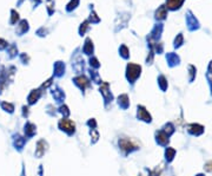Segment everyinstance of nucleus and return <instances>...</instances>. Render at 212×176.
Segmentation results:
<instances>
[{
	"mask_svg": "<svg viewBox=\"0 0 212 176\" xmlns=\"http://www.w3.org/2000/svg\"><path fill=\"white\" fill-rule=\"evenodd\" d=\"M140 72H141L140 65L130 63L127 65V68H126V78H127V80L131 82V83H135V79L140 76Z\"/></svg>",
	"mask_w": 212,
	"mask_h": 176,
	"instance_id": "obj_1",
	"label": "nucleus"
},
{
	"mask_svg": "<svg viewBox=\"0 0 212 176\" xmlns=\"http://www.w3.org/2000/svg\"><path fill=\"white\" fill-rule=\"evenodd\" d=\"M118 143H119L120 149L125 152V154H129V152H132V151H135V150H137V149H139V147H138V146H137V144H135L132 140L126 138V137L120 138Z\"/></svg>",
	"mask_w": 212,
	"mask_h": 176,
	"instance_id": "obj_2",
	"label": "nucleus"
},
{
	"mask_svg": "<svg viewBox=\"0 0 212 176\" xmlns=\"http://www.w3.org/2000/svg\"><path fill=\"white\" fill-rule=\"evenodd\" d=\"M58 125L60 130L67 132L68 135H72V134H74V131H76V124H74L72 121H70V119H67V118H65V117L59 121Z\"/></svg>",
	"mask_w": 212,
	"mask_h": 176,
	"instance_id": "obj_3",
	"label": "nucleus"
},
{
	"mask_svg": "<svg viewBox=\"0 0 212 176\" xmlns=\"http://www.w3.org/2000/svg\"><path fill=\"white\" fill-rule=\"evenodd\" d=\"M99 90H100L101 95L104 96L105 103H110L112 99H113V96H112L111 91H110V85H109V83H103Z\"/></svg>",
	"mask_w": 212,
	"mask_h": 176,
	"instance_id": "obj_4",
	"label": "nucleus"
},
{
	"mask_svg": "<svg viewBox=\"0 0 212 176\" xmlns=\"http://www.w3.org/2000/svg\"><path fill=\"white\" fill-rule=\"evenodd\" d=\"M46 149H47V143L45 142L44 140H40L38 143H37V148H35V157H43L45 155V151H46Z\"/></svg>",
	"mask_w": 212,
	"mask_h": 176,
	"instance_id": "obj_5",
	"label": "nucleus"
},
{
	"mask_svg": "<svg viewBox=\"0 0 212 176\" xmlns=\"http://www.w3.org/2000/svg\"><path fill=\"white\" fill-rule=\"evenodd\" d=\"M73 82L76 83V85H78L79 88L82 89V91L87 88V86H90V80L85 77V76H78L76 78L73 79Z\"/></svg>",
	"mask_w": 212,
	"mask_h": 176,
	"instance_id": "obj_6",
	"label": "nucleus"
},
{
	"mask_svg": "<svg viewBox=\"0 0 212 176\" xmlns=\"http://www.w3.org/2000/svg\"><path fill=\"white\" fill-rule=\"evenodd\" d=\"M137 116L139 119L144 121V122H151V115L147 113V110L144 108V107H138V113H137Z\"/></svg>",
	"mask_w": 212,
	"mask_h": 176,
	"instance_id": "obj_7",
	"label": "nucleus"
},
{
	"mask_svg": "<svg viewBox=\"0 0 212 176\" xmlns=\"http://www.w3.org/2000/svg\"><path fill=\"white\" fill-rule=\"evenodd\" d=\"M37 132V127L34 125L33 123L27 122L25 124V136L29 138V137H33Z\"/></svg>",
	"mask_w": 212,
	"mask_h": 176,
	"instance_id": "obj_8",
	"label": "nucleus"
},
{
	"mask_svg": "<svg viewBox=\"0 0 212 176\" xmlns=\"http://www.w3.org/2000/svg\"><path fill=\"white\" fill-rule=\"evenodd\" d=\"M186 21H188V29L191 30H196L199 27V24H198V20L196 19V17H193L192 13L191 12H188V15L186 17Z\"/></svg>",
	"mask_w": 212,
	"mask_h": 176,
	"instance_id": "obj_9",
	"label": "nucleus"
},
{
	"mask_svg": "<svg viewBox=\"0 0 212 176\" xmlns=\"http://www.w3.org/2000/svg\"><path fill=\"white\" fill-rule=\"evenodd\" d=\"M184 3V0H166V8L169 10H177L179 8L182 4Z\"/></svg>",
	"mask_w": 212,
	"mask_h": 176,
	"instance_id": "obj_10",
	"label": "nucleus"
},
{
	"mask_svg": "<svg viewBox=\"0 0 212 176\" xmlns=\"http://www.w3.org/2000/svg\"><path fill=\"white\" fill-rule=\"evenodd\" d=\"M118 103H119V105H120V108L123 109H127L130 107V99H129V96L127 95H120L119 97H118Z\"/></svg>",
	"mask_w": 212,
	"mask_h": 176,
	"instance_id": "obj_11",
	"label": "nucleus"
},
{
	"mask_svg": "<svg viewBox=\"0 0 212 176\" xmlns=\"http://www.w3.org/2000/svg\"><path fill=\"white\" fill-rule=\"evenodd\" d=\"M40 95H41V91H40V89H37V90H32L31 93H29V104H34V103L37 102L40 97Z\"/></svg>",
	"mask_w": 212,
	"mask_h": 176,
	"instance_id": "obj_12",
	"label": "nucleus"
},
{
	"mask_svg": "<svg viewBox=\"0 0 212 176\" xmlns=\"http://www.w3.org/2000/svg\"><path fill=\"white\" fill-rule=\"evenodd\" d=\"M64 72H65V64L61 62H57L54 64V74L60 77L64 74Z\"/></svg>",
	"mask_w": 212,
	"mask_h": 176,
	"instance_id": "obj_13",
	"label": "nucleus"
},
{
	"mask_svg": "<svg viewBox=\"0 0 212 176\" xmlns=\"http://www.w3.org/2000/svg\"><path fill=\"white\" fill-rule=\"evenodd\" d=\"M25 142H26V138L25 137H21L20 135H17L14 137V147L18 149V150H21L25 146Z\"/></svg>",
	"mask_w": 212,
	"mask_h": 176,
	"instance_id": "obj_14",
	"label": "nucleus"
},
{
	"mask_svg": "<svg viewBox=\"0 0 212 176\" xmlns=\"http://www.w3.org/2000/svg\"><path fill=\"white\" fill-rule=\"evenodd\" d=\"M156 137H157V142L159 144H162V146H165L166 143H167V135L165 134L164 131H158L156 134Z\"/></svg>",
	"mask_w": 212,
	"mask_h": 176,
	"instance_id": "obj_15",
	"label": "nucleus"
},
{
	"mask_svg": "<svg viewBox=\"0 0 212 176\" xmlns=\"http://www.w3.org/2000/svg\"><path fill=\"white\" fill-rule=\"evenodd\" d=\"M166 14H167V12H166V6L165 5H162L158 10L156 11V18L158 20L165 19V18H166Z\"/></svg>",
	"mask_w": 212,
	"mask_h": 176,
	"instance_id": "obj_16",
	"label": "nucleus"
},
{
	"mask_svg": "<svg viewBox=\"0 0 212 176\" xmlns=\"http://www.w3.org/2000/svg\"><path fill=\"white\" fill-rule=\"evenodd\" d=\"M162 30H163V26H162V25H157V26L153 29V31L151 32V34H150L149 39L152 40V39H157V38H159V36L162 33Z\"/></svg>",
	"mask_w": 212,
	"mask_h": 176,
	"instance_id": "obj_17",
	"label": "nucleus"
},
{
	"mask_svg": "<svg viewBox=\"0 0 212 176\" xmlns=\"http://www.w3.org/2000/svg\"><path fill=\"white\" fill-rule=\"evenodd\" d=\"M53 97H54V99L57 101V102H61V101H64V98H65V93H64V91H61L60 89H56V90H53Z\"/></svg>",
	"mask_w": 212,
	"mask_h": 176,
	"instance_id": "obj_18",
	"label": "nucleus"
},
{
	"mask_svg": "<svg viewBox=\"0 0 212 176\" xmlns=\"http://www.w3.org/2000/svg\"><path fill=\"white\" fill-rule=\"evenodd\" d=\"M84 52L86 54H92L93 53V44H92V40L90 38H87L85 40V45H84Z\"/></svg>",
	"mask_w": 212,
	"mask_h": 176,
	"instance_id": "obj_19",
	"label": "nucleus"
},
{
	"mask_svg": "<svg viewBox=\"0 0 212 176\" xmlns=\"http://www.w3.org/2000/svg\"><path fill=\"white\" fill-rule=\"evenodd\" d=\"M27 31H29V23H27V20H21L19 26H18V33L24 34Z\"/></svg>",
	"mask_w": 212,
	"mask_h": 176,
	"instance_id": "obj_20",
	"label": "nucleus"
},
{
	"mask_svg": "<svg viewBox=\"0 0 212 176\" xmlns=\"http://www.w3.org/2000/svg\"><path fill=\"white\" fill-rule=\"evenodd\" d=\"M167 60H169V63L171 66H173V65H176V64H178L179 62V57L177 56V54H173V53H169L167 54Z\"/></svg>",
	"mask_w": 212,
	"mask_h": 176,
	"instance_id": "obj_21",
	"label": "nucleus"
},
{
	"mask_svg": "<svg viewBox=\"0 0 212 176\" xmlns=\"http://www.w3.org/2000/svg\"><path fill=\"white\" fill-rule=\"evenodd\" d=\"M1 108H3V110H5V111H7V113H12L14 111V105H13L12 103H8V102L1 103Z\"/></svg>",
	"mask_w": 212,
	"mask_h": 176,
	"instance_id": "obj_22",
	"label": "nucleus"
},
{
	"mask_svg": "<svg viewBox=\"0 0 212 176\" xmlns=\"http://www.w3.org/2000/svg\"><path fill=\"white\" fill-rule=\"evenodd\" d=\"M119 52H120V54H121V57H123V58L127 59L129 57H130V52H129V49L126 47L125 45H121L120 49H119Z\"/></svg>",
	"mask_w": 212,
	"mask_h": 176,
	"instance_id": "obj_23",
	"label": "nucleus"
},
{
	"mask_svg": "<svg viewBox=\"0 0 212 176\" xmlns=\"http://www.w3.org/2000/svg\"><path fill=\"white\" fill-rule=\"evenodd\" d=\"M78 4H79V0H71L70 3H68V5H67V7H66V10L70 12V11H72V10H74L76 7L78 6Z\"/></svg>",
	"mask_w": 212,
	"mask_h": 176,
	"instance_id": "obj_24",
	"label": "nucleus"
},
{
	"mask_svg": "<svg viewBox=\"0 0 212 176\" xmlns=\"http://www.w3.org/2000/svg\"><path fill=\"white\" fill-rule=\"evenodd\" d=\"M11 13H12V18H11V24L13 25L15 24L18 20H19V13L17 12L15 10H12L11 11Z\"/></svg>",
	"mask_w": 212,
	"mask_h": 176,
	"instance_id": "obj_25",
	"label": "nucleus"
},
{
	"mask_svg": "<svg viewBox=\"0 0 212 176\" xmlns=\"http://www.w3.org/2000/svg\"><path fill=\"white\" fill-rule=\"evenodd\" d=\"M91 77H92V80L93 82H96V83H100L101 82V79L100 77H99V74H98V72L97 71H94V70H91Z\"/></svg>",
	"mask_w": 212,
	"mask_h": 176,
	"instance_id": "obj_26",
	"label": "nucleus"
},
{
	"mask_svg": "<svg viewBox=\"0 0 212 176\" xmlns=\"http://www.w3.org/2000/svg\"><path fill=\"white\" fill-rule=\"evenodd\" d=\"M88 24H90V21H88V20H85V21L82 24V26H80V29H79V33L80 34L85 33V32H86V30L88 29Z\"/></svg>",
	"mask_w": 212,
	"mask_h": 176,
	"instance_id": "obj_27",
	"label": "nucleus"
},
{
	"mask_svg": "<svg viewBox=\"0 0 212 176\" xmlns=\"http://www.w3.org/2000/svg\"><path fill=\"white\" fill-rule=\"evenodd\" d=\"M159 85H160V88L163 89V90H166V88H167V82H166L164 76L159 77Z\"/></svg>",
	"mask_w": 212,
	"mask_h": 176,
	"instance_id": "obj_28",
	"label": "nucleus"
},
{
	"mask_svg": "<svg viewBox=\"0 0 212 176\" xmlns=\"http://www.w3.org/2000/svg\"><path fill=\"white\" fill-rule=\"evenodd\" d=\"M59 113H63L64 115V117L66 118L70 115V111H68V108L66 107V105H61L60 108H59Z\"/></svg>",
	"mask_w": 212,
	"mask_h": 176,
	"instance_id": "obj_29",
	"label": "nucleus"
},
{
	"mask_svg": "<svg viewBox=\"0 0 212 176\" xmlns=\"http://www.w3.org/2000/svg\"><path fill=\"white\" fill-rule=\"evenodd\" d=\"M90 134H91V136L93 137V141H92V142L96 143L97 141H98V138H99V132L97 131L96 129H91V130H90Z\"/></svg>",
	"mask_w": 212,
	"mask_h": 176,
	"instance_id": "obj_30",
	"label": "nucleus"
},
{
	"mask_svg": "<svg viewBox=\"0 0 212 176\" xmlns=\"http://www.w3.org/2000/svg\"><path fill=\"white\" fill-rule=\"evenodd\" d=\"M90 64H91L92 68H94V69H98L99 66H100V64H99V62H98V59L94 58V57H92V58L90 59Z\"/></svg>",
	"mask_w": 212,
	"mask_h": 176,
	"instance_id": "obj_31",
	"label": "nucleus"
},
{
	"mask_svg": "<svg viewBox=\"0 0 212 176\" xmlns=\"http://www.w3.org/2000/svg\"><path fill=\"white\" fill-rule=\"evenodd\" d=\"M183 36L182 34H178L177 36V38H176V40H174V46L176 47H178V46H180V45L183 44Z\"/></svg>",
	"mask_w": 212,
	"mask_h": 176,
	"instance_id": "obj_32",
	"label": "nucleus"
},
{
	"mask_svg": "<svg viewBox=\"0 0 212 176\" xmlns=\"http://www.w3.org/2000/svg\"><path fill=\"white\" fill-rule=\"evenodd\" d=\"M173 155H174V150L173 149H171V148H167V150H166V158L171 161L172 158H173Z\"/></svg>",
	"mask_w": 212,
	"mask_h": 176,
	"instance_id": "obj_33",
	"label": "nucleus"
},
{
	"mask_svg": "<svg viewBox=\"0 0 212 176\" xmlns=\"http://www.w3.org/2000/svg\"><path fill=\"white\" fill-rule=\"evenodd\" d=\"M99 20H100V19L97 17L96 12H92L91 15H90V20H88V21H92V23H98Z\"/></svg>",
	"mask_w": 212,
	"mask_h": 176,
	"instance_id": "obj_34",
	"label": "nucleus"
},
{
	"mask_svg": "<svg viewBox=\"0 0 212 176\" xmlns=\"http://www.w3.org/2000/svg\"><path fill=\"white\" fill-rule=\"evenodd\" d=\"M87 125L91 128V129H96L97 127V122H96V119H88V122H87Z\"/></svg>",
	"mask_w": 212,
	"mask_h": 176,
	"instance_id": "obj_35",
	"label": "nucleus"
},
{
	"mask_svg": "<svg viewBox=\"0 0 212 176\" xmlns=\"http://www.w3.org/2000/svg\"><path fill=\"white\" fill-rule=\"evenodd\" d=\"M7 46H8V43H7L6 40H4V39H1V38H0V50H5Z\"/></svg>",
	"mask_w": 212,
	"mask_h": 176,
	"instance_id": "obj_36",
	"label": "nucleus"
},
{
	"mask_svg": "<svg viewBox=\"0 0 212 176\" xmlns=\"http://www.w3.org/2000/svg\"><path fill=\"white\" fill-rule=\"evenodd\" d=\"M17 52H18V49H17V46L12 45V46L10 47V54H11V57H14Z\"/></svg>",
	"mask_w": 212,
	"mask_h": 176,
	"instance_id": "obj_37",
	"label": "nucleus"
},
{
	"mask_svg": "<svg viewBox=\"0 0 212 176\" xmlns=\"http://www.w3.org/2000/svg\"><path fill=\"white\" fill-rule=\"evenodd\" d=\"M53 5H54V1H52V0H48V3H47V8H48V13L51 14L53 12Z\"/></svg>",
	"mask_w": 212,
	"mask_h": 176,
	"instance_id": "obj_38",
	"label": "nucleus"
},
{
	"mask_svg": "<svg viewBox=\"0 0 212 176\" xmlns=\"http://www.w3.org/2000/svg\"><path fill=\"white\" fill-rule=\"evenodd\" d=\"M51 84H52V78H50L48 80H46V83H44L43 85H41V88H40V89H44V88L46 89V88H48V86H50Z\"/></svg>",
	"mask_w": 212,
	"mask_h": 176,
	"instance_id": "obj_39",
	"label": "nucleus"
},
{
	"mask_svg": "<svg viewBox=\"0 0 212 176\" xmlns=\"http://www.w3.org/2000/svg\"><path fill=\"white\" fill-rule=\"evenodd\" d=\"M23 115H24V117L29 115V108L27 107H23Z\"/></svg>",
	"mask_w": 212,
	"mask_h": 176,
	"instance_id": "obj_40",
	"label": "nucleus"
}]
</instances>
